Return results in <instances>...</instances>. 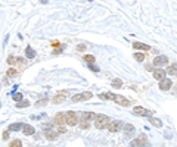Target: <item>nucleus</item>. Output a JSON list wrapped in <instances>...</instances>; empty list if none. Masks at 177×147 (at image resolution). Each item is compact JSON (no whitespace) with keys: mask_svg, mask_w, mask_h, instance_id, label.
I'll list each match as a JSON object with an SVG mask.
<instances>
[{"mask_svg":"<svg viewBox=\"0 0 177 147\" xmlns=\"http://www.w3.org/2000/svg\"><path fill=\"white\" fill-rule=\"evenodd\" d=\"M111 124V119L106 116V115H98L96 119H95V127L98 130H103V128H108V125Z\"/></svg>","mask_w":177,"mask_h":147,"instance_id":"obj_1","label":"nucleus"},{"mask_svg":"<svg viewBox=\"0 0 177 147\" xmlns=\"http://www.w3.org/2000/svg\"><path fill=\"white\" fill-rule=\"evenodd\" d=\"M65 118H66V124L71 125V127H74V125L78 124V116H77V113L72 112V110H68V112H66V113H65Z\"/></svg>","mask_w":177,"mask_h":147,"instance_id":"obj_2","label":"nucleus"},{"mask_svg":"<svg viewBox=\"0 0 177 147\" xmlns=\"http://www.w3.org/2000/svg\"><path fill=\"white\" fill-rule=\"evenodd\" d=\"M121 128H124L121 121H111V124L108 125V131H111V132H118Z\"/></svg>","mask_w":177,"mask_h":147,"instance_id":"obj_3","label":"nucleus"},{"mask_svg":"<svg viewBox=\"0 0 177 147\" xmlns=\"http://www.w3.org/2000/svg\"><path fill=\"white\" fill-rule=\"evenodd\" d=\"M133 113H134V115H143V116L152 118V112H151V110H146V109L142 107V106H136L134 109H133Z\"/></svg>","mask_w":177,"mask_h":147,"instance_id":"obj_4","label":"nucleus"},{"mask_svg":"<svg viewBox=\"0 0 177 147\" xmlns=\"http://www.w3.org/2000/svg\"><path fill=\"white\" fill-rule=\"evenodd\" d=\"M165 74H167V71H164V69H155L153 72H152V75H153V78L155 80H158V81H162L164 78H165Z\"/></svg>","mask_w":177,"mask_h":147,"instance_id":"obj_5","label":"nucleus"},{"mask_svg":"<svg viewBox=\"0 0 177 147\" xmlns=\"http://www.w3.org/2000/svg\"><path fill=\"white\" fill-rule=\"evenodd\" d=\"M66 122V118H65V113H58L55 118H53V125H63Z\"/></svg>","mask_w":177,"mask_h":147,"instance_id":"obj_6","label":"nucleus"},{"mask_svg":"<svg viewBox=\"0 0 177 147\" xmlns=\"http://www.w3.org/2000/svg\"><path fill=\"white\" fill-rule=\"evenodd\" d=\"M171 85H173V83H171V80H170V78H164L162 81H160V90H162V91L170 90V88H171Z\"/></svg>","mask_w":177,"mask_h":147,"instance_id":"obj_7","label":"nucleus"},{"mask_svg":"<svg viewBox=\"0 0 177 147\" xmlns=\"http://www.w3.org/2000/svg\"><path fill=\"white\" fill-rule=\"evenodd\" d=\"M167 63H168V58L167 56H157V58H155V60H153L155 66H164Z\"/></svg>","mask_w":177,"mask_h":147,"instance_id":"obj_8","label":"nucleus"},{"mask_svg":"<svg viewBox=\"0 0 177 147\" xmlns=\"http://www.w3.org/2000/svg\"><path fill=\"white\" fill-rule=\"evenodd\" d=\"M133 47L137 49V50H143V52H149L151 50V47L148 44H143L140 41H134V43H133Z\"/></svg>","mask_w":177,"mask_h":147,"instance_id":"obj_9","label":"nucleus"},{"mask_svg":"<svg viewBox=\"0 0 177 147\" xmlns=\"http://www.w3.org/2000/svg\"><path fill=\"white\" fill-rule=\"evenodd\" d=\"M114 102H115V103H118V105H121V106H128V100L125 99L124 96H117V94H115Z\"/></svg>","mask_w":177,"mask_h":147,"instance_id":"obj_10","label":"nucleus"},{"mask_svg":"<svg viewBox=\"0 0 177 147\" xmlns=\"http://www.w3.org/2000/svg\"><path fill=\"white\" fill-rule=\"evenodd\" d=\"M22 132H24V135H33V134L36 132V130H34V127H31L30 124H24Z\"/></svg>","mask_w":177,"mask_h":147,"instance_id":"obj_11","label":"nucleus"},{"mask_svg":"<svg viewBox=\"0 0 177 147\" xmlns=\"http://www.w3.org/2000/svg\"><path fill=\"white\" fill-rule=\"evenodd\" d=\"M114 97H115V94H112V93H100L99 94V99H102V100H114Z\"/></svg>","mask_w":177,"mask_h":147,"instance_id":"obj_12","label":"nucleus"},{"mask_svg":"<svg viewBox=\"0 0 177 147\" xmlns=\"http://www.w3.org/2000/svg\"><path fill=\"white\" fill-rule=\"evenodd\" d=\"M65 96H66V94H61V93H59L58 96H55L53 99H52V103H55V105H58V103H62V102L65 100Z\"/></svg>","mask_w":177,"mask_h":147,"instance_id":"obj_13","label":"nucleus"},{"mask_svg":"<svg viewBox=\"0 0 177 147\" xmlns=\"http://www.w3.org/2000/svg\"><path fill=\"white\" fill-rule=\"evenodd\" d=\"M44 137H46L47 140H55L56 137H58V134L52 130V131H49V130H46V131H44Z\"/></svg>","mask_w":177,"mask_h":147,"instance_id":"obj_14","label":"nucleus"},{"mask_svg":"<svg viewBox=\"0 0 177 147\" xmlns=\"http://www.w3.org/2000/svg\"><path fill=\"white\" fill-rule=\"evenodd\" d=\"M52 130L56 132V134H65V127L63 125H52Z\"/></svg>","mask_w":177,"mask_h":147,"instance_id":"obj_15","label":"nucleus"},{"mask_svg":"<svg viewBox=\"0 0 177 147\" xmlns=\"http://www.w3.org/2000/svg\"><path fill=\"white\" fill-rule=\"evenodd\" d=\"M25 56H27L28 59H34V58H36V52L33 50V49H31L30 46L25 49Z\"/></svg>","mask_w":177,"mask_h":147,"instance_id":"obj_16","label":"nucleus"},{"mask_svg":"<svg viewBox=\"0 0 177 147\" xmlns=\"http://www.w3.org/2000/svg\"><path fill=\"white\" fill-rule=\"evenodd\" d=\"M149 122L153 125V127H158V128H161L162 127V122H161V119H157V118H149Z\"/></svg>","mask_w":177,"mask_h":147,"instance_id":"obj_17","label":"nucleus"},{"mask_svg":"<svg viewBox=\"0 0 177 147\" xmlns=\"http://www.w3.org/2000/svg\"><path fill=\"white\" fill-rule=\"evenodd\" d=\"M22 128H24V125L19 124V122H18V124H10V125H9V130H10V131H19V130H22Z\"/></svg>","mask_w":177,"mask_h":147,"instance_id":"obj_18","label":"nucleus"},{"mask_svg":"<svg viewBox=\"0 0 177 147\" xmlns=\"http://www.w3.org/2000/svg\"><path fill=\"white\" fill-rule=\"evenodd\" d=\"M96 116H98V115H95L93 112H84V113H83V119H87V121H88V119H96Z\"/></svg>","mask_w":177,"mask_h":147,"instance_id":"obj_19","label":"nucleus"},{"mask_svg":"<svg viewBox=\"0 0 177 147\" xmlns=\"http://www.w3.org/2000/svg\"><path fill=\"white\" fill-rule=\"evenodd\" d=\"M133 131H134V127H133L131 124H124V132L125 134H130Z\"/></svg>","mask_w":177,"mask_h":147,"instance_id":"obj_20","label":"nucleus"},{"mask_svg":"<svg viewBox=\"0 0 177 147\" xmlns=\"http://www.w3.org/2000/svg\"><path fill=\"white\" fill-rule=\"evenodd\" d=\"M84 60H86L88 65H93V63H95V56H92V55H84Z\"/></svg>","mask_w":177,"mask_h":147,"instance_id":"obj_21","label":"nucleus"},{"mask_svg":"<svg viewBox=\"0 0 177 147\" xmlns=\"http://www.w3.org/2000/svg\"><path fill=\"white\" fill-rule=\"evenodd\" d=\"M80 127H81L83 130H87L88 127H90V124H88L87 119H81V121H80Z\"/></svg>","mask_w":177,"mask_h":147,"instance_id":"obj_22","label":"nucleus"},{"mask_svg":"<svg viewBox=\"0 0 177 147\" xmlns=\"http://www.w3.org/2000/svg\"><path fill=\"white\" fill-rule=\"evenodd\" d=\"M92 93L90 91H84V93H81V99L83 100H88V99H92Z\"/></svg>","mask_w":177,"mask_h":147,"instance_id":"obj_23","label":"nucleus"},{"mask_svg":"<svg viewBox=\"0 0 177 147\" xmlns=\"http://www.w3.org/2000/svg\"><path fill=\"white\" fill-rule=\"evenodd\" d=\"M134 59L139 60V62H143L145 60V55L143 53H134Z\"/></svg>","mask_w":177,"mask_h":147,"instance_id":"obj_24","label":"nucleus"},{"mask_svg":"<svg viewBox=\"0 0 177 147\" xmlns=\"http://www.w3.org/2000/svg\"><path fill=\"white\" fill-rule=\"evenodd\" d=\"M121 85H123L121 80H114V81H112V87H114V88H121Z\"/></svg>","mask_w":177,"mask_h":147,"instance_id":"obj_25","label":"nucleus"},{"mask_svg":"<svg viewBox=\"0 0 177 147\" xmlns=\"http://www.w3.org/2000/svg\"><path fill=\"white\" fill-rule=\"evenodd\" d=\"M167 72L170 74V75H176V77H177V69H174V68H173L171 65H170V66L167 68Z\"/></svg>","mask_w":177,"mask_h":147,"instance_id":"obj_26","label":"nucleus"},{"mask_svg":"<svg viewBox=\"0 0 177 147\" xmlns=\"http://www.w3.org/2000/svg\"><path fill=\"white\" fill-rule=\"evenodd\" d=\"M9 147H22V143H21L19 140H13V141L10 143Z\"/></svg>","mask_w":177,"mask_h":147,"instance_id":"obj_27","label":"nucleus"},{"mask_svg":"<svg viewBox=\"0 0 177 147\" xmlns=\"http://www.w3.org/2000/svg\"><path fill=\"white\" fill-rule=\"evenodd\" d=\"M13 100H15V102H21V100H22V94H21V93H15V94H13Z\"/></svg>","mask_w":177,"mask_h":147,"instance_id":"obj_28","label":"nucleus"},{"mask_svg":"<svg viewBox=\"0 0 177 147\" xmlns=\"http://www.w3.org/2000/svg\"><path fill=\"white\" fill-rule=\"evenodd\" d=\"M71 100H72L74 103H75V102H81V100H83V99H81V94H74Z\"/></svg>","mask_w":177,"mask_h":147,"instance_id":"obj_29","label":"nucleus"},{"mask_svg":"<svg viewBox=\"0 0 177 147\" xmlns=\"http://www.w3.org/2000/svg\"><path fill=\"white\" fill-rule=\"evenodd\" d=\"M27 106H30V102H27V100H22L18 103V107H27Z\"/></svg>","mask_w":177,"mask_h":147,"instance_id":"obj_30","label":"nucleus"},{"mask_svg":"<svg viewBox=\"0 0 177 147\" xmlns=\"http://www.w3.org/2000/svg\"><path fill=\"white\" fill-rule=\"evenodd\" d=\"M6 75H9V77H15V75H16V71H15L13 68H10V69L6 72Z\"/></svg>","mask_w":177,"mask_h":147,"instance_id":"obj_31","label":"nucleus"},{"mask_svg":"<svg viewBox=\"0 0 177 147\" xmlns=\"http://www.w3.org/2000/svg\"><path fill=\"white\" fill-rule=\"evenodd\" d=\"M15 60H16V59H15L13 56H9V58H8V63H9V65H13Z\"/></svg>","mask_w":177,"mask_h":147,"instance_id":"obj_32","label":"nucleus"},{"mask_svg":"<svg viewBox=\"0 0 177 147\" xmlns=\"http://www.w3.org/2000/svg\"><path fill=\"white\" fill-rule=\"evenodd\" d=\"M2 138H3V140H8V138H9V131H3V132H2Z\"/></svg>","mask_w":177,"mask_h":147,"instance_id":"obj_33","label":"nucleus"},{"mask_svg":"<svg viewBox=\"0 0 177 147\" xmlns=\"http://www.w3.org/2000/svg\"><path fill=\"white\" fill-rule=\"evenodd\" d=\"M88 68H90L93 72H99V71H100V69H99L98 66H95V65H88Z\"/></svg>","mask_w":177,"mask_h":147,"instance_id":"obj_34","label":"nucleus"},{"mask_svg":"<svg viewBox=\"0 0 177 147\" xmlns=\"http://www.w3.org/2000/svg\"><path fill=\"white\" fill-rule=\"evenodd\" d=\"M77 50H81V52H83V50H86V46H84V44H81V46H77Z\"/></svg>","mask_w":177,"mask_h":147,"instance_id":"obj_35","label":"nucleus"},{"mask_svg":"<svg viewBox=\"0 0 177 147\" xmlns=\"http://www.w3.org/2000/svg\"><path fill=\"white\" fill-rule=\"evenodd\" d=\"M52 46H55V47H58V46H59V43H58V41H55V43L52 41Z\"/></svg>","mask_w":177,"mask_h":147,"instance_id":"obj_36","label":"nucleus"}]
</instances>
